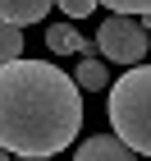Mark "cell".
I'll return each instance as SVG.
<instances>
[{"instance_id": "cell-9", "label": "cell", "mask_w": 151, "mask_h": 161, "mask_svg": "<svg viewBox=\"0 0 151 161\" xmlns=\"http://www.w3.org/2000/svg\"><path fill=\"white\" fill-rule=\"evenodd\" d=\"M96 5H105L110 14H147L151 0H96Z\"/></svg>"}, {"instance_id": "cell-7", "label": "cell", "mask_w": 151, "mask_h": 161, "mask_svg": "<svg viewBox=\"0 0 151 161\" xmlns=\"http://www.w3.org/2000/svg\"><path fill=\"white\" fill-rule=\"evenodd\" d=\"M78 87L83 92H110V69H105V60H92V55H83V64H78Z\"/></svg>"}, {"instance_id": "cell-2", "label": "cell", "mask_w": 151, "mask_h": 161, "mask_svg": "<svg viewBox=\"0 0 151 161\" xmlns=\"http://www.w3.org/2000/svg\"><path fill=\"white\" fill-rule=\"evenodd\" d=\"M105 115L138 157H151V64H128V74L110 83Z\"/></svg>"}, {"instance_id": "cell-10", "label": "cell", "mask_w": 151, "mask_h": 161, "mask_svg": "<svg viewBox=\"0 0 151 161\" xmlns=\"http://www.w3.org/2000/svg\"><path fill=\"white\" fill-rule=\"evenodd\" d=\"M55 5H60L69 19H87V14L96 9V0H55Z\"/></svg>"}, {"instance_id": "cell-3", "label": "cell", "mask_w": 151, "mask_h": 161, "mask_svg": "<svg viewBox=\"0 0 151 161\" xmlns=\"http://www.w3.org/2000/svg\"><path fill=\"white\" fill-rule=\"evenodd\" d=\"M96 51L105 55L110 64H142L147 60V28H142V19H133V14H110L105 23H101L96 32Z\"/></svg>"}, {"instance_id": "cell-6", "label": "cell", "mask_w": 151, "mask_h": 161, "mask_svg": "<svg viewBox=\"0 0 151 161\" xmlns=\"http://www.w3.org/2000/svg\"><path fill=\"white\" fill-rule=\"evenodd\" d=\"M55 5V0H0V19H9V23H41L46 19V9Z\"/></svg>"}, {"instance_id": "cell-8", "label": "cell", "mask_w": 151, "mask_h": 161, "mask_svg": "<svg viewBox=\"0 0 151 161\" xmlns=\"http://www.w3.org/2000/svg\"><path fill=\"white\" fill-rule=\"evenodd\" d=\"M23 55V32H18V23H9V19H0V64H9Z\"/></svg>"}, {"instance_id": "cell-12", "label": "cell", "mask_w": 151, "mask_h": 161, "mask_svg": "<svg viewBox=\"0 0 151 161\" xmlns=\"http://www.w3.org/2000/svg\"><path fill=\"white\" fill-rule=\"evenodd\" d=\"M0 161H9V147H0Z\"/></svg>"}, {"instance_id": "cell-1", "label": "cell", "mask_w": 151, "mask_h": 161, "mask_svg": "<svg viewBox=\"0 0 151 161\" xmlns=\"http://www.w3.org/2000/svg\"><path fill=\"white\" fill-rule=\"evenodd\" d=\"M83 129V87L60 64H0V147L14 157H55Z\"/></svg>"}, {"instance_id": "cell-11", "label": "cell", "mask_w": 151, "mask_h": 161, "mask_svg": "<svg viewBox=\"0 0 151 161\" xmlns=\"http://www.w3.org/2000/svg\"><path fill=\"white\" fill-rule=\"evenodd\" d=\"M14 161H50V157H14Z\"/></svg>"}, {"instance_id": "cell-5", "label": "cell", "mask_w": 151, "mask_h": 161, "mask_svg": "<svg viewBox=\"0 0 151 161\" xmlns=\"http://www.w3.org/2000/svg\"><path fill=\"white\" fill-rule=\"evenodd\" d=\"M46 46L55 55H92V42H83L73 23H46Z\"/></svg>"}, {"instance_id": "cell-4", "label": "cell", "mask_w": 151, "mask_h": 161, "mask_svg": "<svg viewBox=\"0 0 151 161\" xmlns=\"http://www.w3.org/2000/svg\"><path fill=\"white\" fill-rule=\"evenodd\" d=\"M73 161H138V152L128 147L119 134H96V138H83V147L73 152Z\"/></svg>"}]
</instances>
